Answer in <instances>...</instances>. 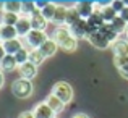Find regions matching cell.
<instances>
[{"label": "cell", "instance_id": "ffe728a7", "mask_svg": "<svg viewBox=\"0 0 128 118\" xmlns=\"http://www.w3.org/2000/svg\"><path fill=\"white\" fill-rule=\"evenodd\" d=\"M18 32H16L15 26H6L2 24V42L3 40H12V39H18Z\"/></svg>", "mask_w": 128, "mask_h": 118}, {"label": "cell", "instance_id": "7c38bea8", "mask_svg": "<svg viewBox=\"0 0 128 118\" xmlns=\"http://www.w3.org/2000/svg\"><path fill=\"white\" fill-rule=\"evenodd\" d=\"M75 8L78 10L80 16H81L83 19L91 18V16H92V13L96 11V5H94V3H91V2H78L75 5Z\"/></svg>", "mask_w": 128, "mask_h": 118}, {"label": "cell", "instance_id": "9a60e30c", "mask_svg": "<svg viewBox=\"0 0 128 118\" xmlns=\"http://www.w3.org/2000/svg\"><path fill=\"white\" fill-rule=\"evenodd\" d=\"M57 49H58V45H57V42L54 39H49V40H46V42L41 45V53L46 58H49V57H54V53L57 52Z\"/></svg>", "mask_w": 128, "mask_h": 118}, {"label": "cell", "instance_id": "9c48e42d", "mask_svg": "<svg viewBox=\"0 0 128 118\" xmlns=\"http://www.w3.org/2000/svg\"><path fill=\"white\" fill-rule=\"evenodd\" d=\"M3 49H5L6 55H16V53L20 52V50L24 47V44H23V39L18 37V39H12V40H3Z\"/></svg>", "mask_w": 128, "mask_h": 118}, {"label": "cell", "instance_id": "1f68e13d", "mask_svg": "<svg viewBox=\"0 0 128 118\" xmlns=\"http://www.w3.org/2000/svg\"><path fill=\"white\" fill-rule=\"evenodd\" d=\"M18 118H34V113L32 112H23Z\"/></svg>", "mask_w": 128, "mask_h": 118}, {"label": "cell", "instance_id": "ab89813d", "mask_svg": "<svg viewBox=\"0 0 128 118\" xmlns=\"http://www.w3.org/2000/svg\"><path fill=\"white\" fill-rule=\"evenodd\" d=\"M123 3H125V5L128 6V0H123Z\"/></svg>", "mask_w": 128, "mask_h": 118}, {"label": "cell", "instance_id": "52a82bcc", "mask_svg": "<svg viewBox=\"0 0 128 118\" xmlns=\"http://www.w3.org/2000/svg\"><path fill=\"white\" fill-rule=\"evenodd\" d=\"M15 28H16V32H18L20 37H26V36L32 31V26H31V19H29V16L21 15V16H20V19H18V23L15 24Z\"/></svg>", "mask_w": 128, "mask_h": 118}, {"label": "cell", "instance_id": "44dd1931", "mask_svg": "<svg viewBox=\"0 0 128 118\" xmlns=\"http://www.w3.org/2000/svg\"><path fill=\"white\" fill-rule=\"evenodd\" d=\"M18 13H10V11H2V16H0V19H2V24H6V26H15L16 23H18L20 19Z\"/></svg>", "mask_w": 128, "mask_h": 118}, {"label": "cell", "instance_id": "4dcf8cb0", "mask_svg": "<svg viewBox=\"0 0 128 118\" xmlns=\"http://www.w3.org/2000/svg\"><path fill=\"white\" fill-rule=\"evenodd\" d=\"M50 2H46V0H39V2H36V6H38V10H44L47 5H49Z\"/></svg>", "mask_w": 128, "mask_h": 118}, {"label": "cell", "instance_id": "30bf717a", "mask_svg": "<svg viewBox=\"0 0 128 118\" xmlns=\"http://www.w3.org/2000/svg\"><path fill=\"white\" fill-rule=\"evenodd\" d=\"M18 73H20L21 78L31 81L36 75H38V66H36L34 63H31V62H26V63H23V65L18 66Z\"/></svg>", "mask_w": 128, "mask_h": 118}, {"label": "cell", "instance_id": "f35d334b", "mask_svg": "<svg viewBox=\"0 0 128 118\" xmlns=\"http://www.w3.org/2000/svg\"><path fill=\"white\" fill-rule=\"evenodd\" d=\"M0 10H3V2H0Z\"/></svg>", "mask_w": 128, "mask_h": 118}, {"label": "cell", "instance_id": "7a4b0ae2", "mask_svg": "<svg viewBox=\"0 0 128 118\" xmlns=\"http://www.w3.org/2000/svg\"><path fill=\"white\" fill-rule=\"evenodd\" d=\"M32 91H34L32 83L29 79H24V78L16 79L15 83L12 84V92L15 94V97H18V99H28V97H31Z\"/></svg>", "mask_w": 128, "mask_h": 118}, {"label": "cell", "instance_id": "277c9868", "mask_svg": "<svg viewBox=\"0 0 128 118\" xmlns=\"http://www.w3.org/2000/svg\"><path fill=\"white\" fill-rule=\"evenodd\" d=\"M52 94L58 97V99L62 100L65 105H66V104H70V102L73 100V87L70 86L66 81H58V83L54 84Z\"/></svg>", "mask_w": 128, "mask_h": 118}, {"label": "cell", "instance_id": "e0dca14e", "mask_svg": "<svg viewBox=\"0 0 128 118\" xmlns=\"http://www.w3.org/2000/svg\"><path fill=\"white\" fill-rule=\"evenodd\" d=\"M15 68H18L15 55H5L3 57V60L0 62V70L2 71H13Z\"/></svg>", "mask_w": 128, "mask_h": 118}, {"label": "cell", "instance_id": "ba28073f", "mask_svg": "<svg viewBox=\"0 0 128 118\" xmlns=\"http://www.w3.org/2000/svg\"><path fill=\"white\" fill-rule=\"evenodd\" d=\"M29 19H31L32 29H38V31H46L47 24H49V21L44 18V15H42L41 10H36V11L29 16Z\"/></svg>", "mask_w": 128, "mask_h": 118}, {"label": "cell", "instance_id": "7402d4cb", "mask_svg": "<svg viewBox=\"0 0 128 118\" xmlns=\"http://www.w3.org/2000/svg\"><path fill=\"white\" fill-rule=\"evenodd\" d=\"M100 15H102V18H104V21H106V23H112L114 19L118 16V13H117L110 5H106V6L100 8Z\"/></svg>", "mask_w": 128, "mask_h": 118}, {"label": "cell", "instance_id": "d4e9b609", "mask_svg": "<svg viewBox=\"0 0 128 118\" xmlns=\"http://www.w3.org/2000/svg\"><path fill=\"white\" fill-rule=\"evenodd\" d=\"M44 60H46V57L41 53V50H39V49H32L31 52H29V62L34 63L36 66H39Z\"/></svg>", "mask_w": 128, "mask_h": 118}, {"label": "cell", "instance_id": "836d02e7", "mask_svg": "<svg viewBox=\"0 0 128 118\" xmlns=\"http://www.w3.org/2000/svg\"><path fill=\"white\" fill-rule=\"evenodd\" d=\"M120 16H122V18L128 23V6H125V8H123V11L120 13Z\"/></svg>", "mask_w": 128, "mask_h": 118}, {"label": "cell", "instance_id": "cb8c5ba5", "mask_svg": "<svg viewBox=\"0 0 128 118\" xmlns=\"http://www.w3.org/2000/svg\"><path fill=\"white\" fill-rule=\"evenodd\" d=\"M80 19H81V16H80L78 10L75 8V6H72V8H68V15H66V24L65 26H73L75 23H78Z\"/></svg>", "mask_w": 128, "mask_h": 118}, {"label": "cell", "instance_id": "d6986e66", "mask_svg": "<svg viewBox=\"0 0 128 118\" xmlns=\"http://www.w3.org/2000/svg\"><path fill=\"white\" fill-rule=\"evenodd\" d=\"M99 31L102 32V34L106 36V37L109 39V40H110V42H112V44L115 42L117 39H118V34H117V32H115V29L112 28V24H110V23H106V24H102V26H100V28H99Z\"/></svg>", "mask_w": 128, "mask_h": 118}, {"label": "cell", "instance_id": "2e32d148", "mask_svg": "<svg viewBox=\"0 0 128 118\" xmlns=\"http://www.w3.org/2000/svg\"><path fill=\"white\" fill-rule=\"evenodd\" d=\"M46 104L54 110V112H55V115H57V113H60L63 109H65V104H63L57 96H54V94H50V96L46 99Z\"/></svg>", "mask_w": 128, "mask_h": 118}, {"label": "cell", "instance_id": "f546056e", "mask_svg": "<svg viewBox=\"0 0 128 118\" xmlns=\"http://www.w3.org/2000/svg\"><path fill=\"white\" fill-rule=\"evenodd\" d=\"M114 63H115L117 68H123L128 65V57H114Z\"/></svg>", "mask_w": 128, "mask_h": 118}, {"label": "cell", "instance_id": "6da1fadb", "mask_svg": "<svg viewBox=\"0 0 128 118\" xmlns=\"http://www.w3.org/2000/svg\"><path fill=\"white\" fill-rule=\"evenodd\" d=\"M52 39L65 52H75L76 47H78V39L72 34L68 26H57V29L52 34Z\"/></svg>", "mask_w": 128, "mask_h": 118}, {"label": "cell", "instance_id": "5b68a950", "mask_svg": "<svg viewBox=\"0 0 128 118\" xmlns=\"http://www.w3.org/2000/svg\"><path fill=\"white\" fill-rule=\"evenodd\" d=\"M70 31H72V34L76 39H84V37L88 39L89 37V26H88V21L83 18L78 23H75L73 26H70Z\"/></svg>", "mask_w": 128, "mask_h": 118}, {"label": "cell", "instance_id": "8d00e7d4", "mask_svg": "<svg viewBox=\"0 0 128 118\" xmlns=\"http://www.w3.org/2000/svg\"><path fill=\"white\" fill-rule=\"evenodd\" d=\"M72 118H89V117H88L86 113H76V115H73Z\"/></svg>", "mask_w": 128, "mask_h": 118}, {"label": "cell", "instance_id": "83f0119b", "mask_svg": "<svg viewBox=\"0 0 128 118\" xmlns=\"http://www.w3.org/2000/svg\"><path fill=\"white\" fill-rule=\"evenodd\" d=\"M38 10L36 6V2H23V8H21V15L24 16H31L32 13Z\"/></svg>", "mask_w": 128, "mask_h": 118}, {"label": "cell", "instance_id": "f1b7e54d", "mask_svg": "<svg viewBox=\"0 0 128 118\" xmlns=\"http://www.w3.org/2000/svg\"><path fill=\"white\" fill-rule=\"evenodd\" d=\"M110 6H112V8L120 15V13L123 11V8H125L126 5L123 3V0H112V2H110Z\"/></svg>", "mask_w": 128, "mask_h": 118}, {"label": "cell", "instance_id": "4316f807", "mask_svg": "<svg viewBox=\"0 0 128 118\" xmlns=\"http://www.w3.org/2000/svg\"><path fill=\"white\" fill-rule=\"evenodd\" d=\"M41 11H42L44 18H46L47 21H52L54 16H55V11H57V5L55 3H49V5H47L44 10H41Z\"/></svg>", "mask_w": 128, "mask_h": 118}, {"label": "cell", "instance_id": "60d3db41", "mask_svg": "<svg viewBox=\"0 0 128 118\" xmlns=\"http://www.w3.org/2000/svg\"><path fill=\"white\" fill-rule=\"evenodd\" d=\"M55 118H57V117H55Z\"/></svg>", "mask_w": 128, "mask_h": 118}, {"label": "cell", "instance_id": "3957f363", "mask_svg": "<svg viewBox=\"0 0 128 118\" xmlns=\"http://www.w3.org/2000/svg\"><path fill=\"white\" fill-rule=\"evenodd\" d=\"M24 47L28 49H41V45L46 40H49V36L46 34V31H38V29H32L26 37H21Z\"/></svg>", "mask_w": 128, "mask_h": 118}, {"label": "cell", "instance_id": "5bb4252c", "mask_svg": "<svg viewBox=\"0 0 128 118\" xmlns=\"http://www.w3.org/2000/svg\"><path fill=\"white\" fill-rule=\"evenodd\" d=\"M66 15H68V8L65 5H57V11H55V16H54L52 23H55L57 26H65Z\"/></svg>", "mask_w": 128, "mask_h": 118}, {"label": "cell", "instance_id": "74e56055", "mask_svg": "<svg viewBox=\"0 0 128 118\" xmlns=\"http://www.w3.org/2000/svg\"><path fill=\"white\" fill-rule=\"evenodd\" d=\"M0 40H2V23H0Z\"/></svg>", "mask_w": 128, "mask_h": 118}, {"label": "cell", "instance_id": "8fae6325", "mask_svg": "<svg viewBox=\"0 0 128 118\" xmlns=\"http://www.w3.org/2000/svg\"><path fill=\"white\" fill-rule=\"evenodd\" d=\"M32 113H34V118H55V112L46 104V100L38 104L32 110Z\"/></svg>", "mask_w": 128, "mask_h": 118}, {"label": "cell", "instance_id": "8992f818", "mask_svg": "<svg viewBox=\"0 0 128 118\" xmlns=\"http://www.w3.org/2000/svg\"><path fill=\"white\" fill-rule=\"evenodd\" d=\"M88 40H89L91 44H92L96 49H100V50H104V49H107V47H112V42H110L109 39L106 37V36L102 34V32L97 29L96 32H92V34L88 37Z\"/></svg>", "mask_w": 128, "mask_h": 118}, {"label": "cell", "instance_id": "484cf974", "mask_svg": "<svg viewBox=\"0 0 128 118\" xmlns=\"http://www.w3.org/2000/svg\"><path fill=\"white\" fill-rule=\"evenodd\" d=\"M29 52H31V49H28V47H23V49L15 55L18 66H20V65H23V63H26V62H29Z\"/></svg>", "mask_w": 128, "mask_h": 118}, {"label": "cell", "instance_id": "d6a6232c", "mask_svg": "<svg viewBox=\"0 0 128 118\" xmlns=\"http://www.w3.org/2000/svg\"><path fill=\"white\" fill-rule=\"evenodd\" d=\"M118 71L122 73V76H123V78H126V79H128V65H126V66H123V68H120Z\"/></svg>", "mask_w": 128, "mask_h": 118}, {"label": "cell", "instance_id": "d590c367", "mask_svg": "<svg viewBox=\"0 0 128 118\" xmlns=\"http://www.w3.org/2000/svg\"><path fill=\"white\" fill-rule=\"evenodd\" d=\"M3 83H5V76H3V71H2V70H0V89H2Z\"/></svg>", "mask_w": 128, "mask_h": 118}, {"label": "cell", "instance_id": "4fadbf2b", "mask_svg": "<svg viewBox=\"0 0 128 118\" xmlns=\"http://www.w3.org/2000/svg\"><path fill=\"white\" fill-rule=\"evenodd\" d=\"M114 57H128V39H117L112 44Z\"/></svg>", "mask_w": 128, "mask_h": 118}, {"label": "cell", "instance_id": "603a6c76", "mask_svg": "<svg viewBox=\"0 0 128 118\" xmlns=\"http://www.w3.org/2000/svg\"><path fill=\"white\" fill-rule=\"evenodd\" d=\"M110 24H112V28L115 29V32H117L118 36L122 34V32H126V29H128V23H126V21H125V19H123L120 15L117 16V18L114 19V21L110 23Z\"/></svg>", "mask_w": 128, "mask_h": 118}, {"label": "cell", "instance_id": "ac0fdd59", "mask_svg": "<svg viewBox=\"0 0 128 118\" xmlns=\"http://www.w3.org/2000/svg\"><path fill=\"white\" fill-rule=\"evenodd\" d=\"M21 8H23V2H20V0H6V2H3V11L21 15Z\"/></svg>", "mask_w": 128, "mask_h": 118}, {"label": "cell", "instance_id": "e575fe53", "mask_svg": "<svg viewBox=\"0 0 128 118\" xmlns=\"http://www.w3.org/2000/svg\"><path fill=\"white\" fill-rule=\"evenodd\" d=\"M6 55V52H5V49H3V44L0 42V62H2L3 60V57Z\"/></svg>", "mask_w": 128, "mask_h": 118}]
</instances>
